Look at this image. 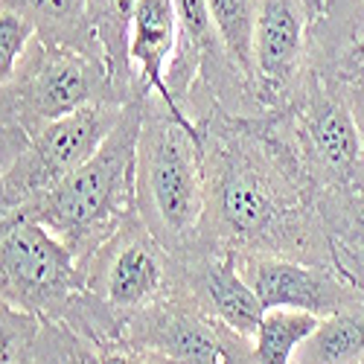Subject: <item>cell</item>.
<instances>
[{"label": "cell", "mask_w": 364, "mask_h": 364, "mask_svg": "<svg viewBox=\"0 0 364 364\" xmlns=\"http://www.w3.org/2000/svg\"><path fill=\"white\" fill-rule=\"evenodd\" d=\"M204 143V248L268 254L341 274L318 196L271 114L236 117L213 108L198 119Z\"/></svg>", "instance_id": "1"}, {"label": "cell", "mask_w": 364, "mask_h": 364, "mask_svg": "<svg viewBox=\"0 0 364 364\" xmlns=\"http://www.w3.org/2000/svg\"><path fill=\"white\" fill-rule=\"evenodd\" d=\"M207 178L201 132L187 114H175L155 94L143 100L137 140V216L181 262L204 248Z\"/></svg>", "instance_id": "2"}, {"label": "cell", "mask_w": 364, "mask_h": 364, "mask_svg": "<svg viewBox=\"0 0 364 364\" xmlns=\"http://www.w3.org/2000/svg\"><path fill=\"white\" fill-rule=\"evenodd\" d=\"M143 100L126 105L123 119L87 164L62 184L33 198L0 222L29 219L53 230L79 257L82 268L105 242L137 216V140Z\"/></svg>", "instance_id": "3"}, {"label": "cell", "mask_w": 364, "mask_h": 364, "mask_svg": "<svg viewBox=\"0 0 364 364\" xmlns=\"http://www.w3.org/2000/svg\"><path fill=\"white\" fill-rule=\"evenodd\" d=\"M100 102H126L108 62L73 47H55L38 36L9 79L0 82V158L15 161L29 134L58 117Z\"/></svg>", "instance_id": "4"}, {"label": "cell", "mask_w": 364, "mask_h": 364, "mask_svg": "<svg viewBox=\"0 0 364 364\" xmlns=\"http://www.w3.org/2000/svg\"><path fill=\"white\" fill-rule=\"evenodd\" d=\"M87 291L68 326L94 338H119L129 321L184 286V262L132 216L85 262Z\"/></svg>", "instance_id": "5"}, {"label": "cell", "mask_w": 364, "mask_h": 364, "mask_svg": "<svg viewBox=\"0 0 364 364\" xmlns=\"http://www.w3.org/2000/svg\"><path fill=\"white\" fill-rule=\"evenodd\" d=\"M4 303L47 321L68 323L87 291L79 257L38 222H0Z\"/></svg>", "instance_id": "6"}, {"label": "cell", "mask_w": 364, "mask_h": 364, "mask_svg": "<svg viewBox=\"0 0 364 364\" xmlns=\"http://www.w3.org/2000/svg\"><path fill=\"white\" fill-rule=\"evenodd\" d=\"M129 102H100L58 117L36 134L23 151L0 169V216H9L33 198L62 184L102 149Z\"/></svg>", "instance_id": "7"}, {"label": "cell", "mask_w": 364, "mask_h": 364, "mask_svg": "<svg viewBox=\"0 0 364 364\" xmlns=\"http://www.w3.org/2000/svg\"><path fill=\"white\" fill-rule=\"evenodd\" d=\"M119 341L155 353L169 364H259L254 341L210 315L187 286L129 321Z\"/></svg>", "instance_id": "8"}, {"label": "cell", "mask_w": 364, "mask_h": 364, "mask_svg": "<svg viewBox=\"0 0 364 364\" xmlns=\"http://www.w3.org/2000/svg\"><path fill=\"white\" fill-rule=\"evenodd\" d=\"M312 15L303 0H257L254 87L265 114L280 111L309 68Z\"/></svg>", "instance_id": "9"}, {"label": "cell", "mask_w": 364, "mask_h": 364, "mask_svg": "<svg viewBox=\"0 0 364 364\" xmlns=\"http://www.w3.org/2000/svg\"><path fill=\"white\" fill-rule=\"evenodd\" d=\"M236 265L265 309H300L326 318L364 303V289L323 265L268 254H242Z\"/></svg>", "instance_id": "10"}, {"label": "cell", "mask_w": 364, "mask_h": 364, "mask_svg": "<svg viewBox=\"0 0 364 364\" xmlns=\"http://www.w3.org/2000/svg\"><path fill=\"white\" fill-rule=\"evenodd\" d=\"M184 286L210 315H216L230 329L254 341L265 306L251 289V283L242 277L236 254L207 251L196 257L184 265Z\"/></svg>", "instance_id": "11"}, {"label": "cell", "mask_w": 364, "mask_h": 364, "mask_svg": "<svg viewBox=\"0 0 364 364\" xmlns=\"http://www.w3.org/2000/svg\"><path fill=\"white\" fill-rule=\"evenodd\" d=\"M178 50L175 0H140L132 21V65L143 94H155L175 114H187L169 90V65Z\"/></svg>", "instance_id": "12"}, {"label": "cell", "mask_w": 364, "mask_h": 364, "mask_svg": "<svg viewBox=\"0 0 364 364\" xmlns=\"http://www.w3.org/2000/svg\"><path fill=\"white\" fill-rule=\"evenodd\" d=\"M36 364H169L161 355L132 347L119 338H94L85 332L47 321L36 344Z\"/></svg>", "instance_id": "13"}, {"label": "cell", "mask_w": 364, "mask_h": 364, "mask_svg": "<svg viewBox=\"0 0 364 364\" xmlns=\"http://www.w3.org/2000/svg\"><path fill=\"white\" fill-rule=\"evenodd\" d=\"M140 0H87L90 26L105 50L111 79L126 102L146 100L132 65V21Z\"/></svg>", "instance_id": "14"}, {"label": "cell", "mask_w": 364, "mask_h": 364, "mask_svg": "<svg viewBox=\"0 0 364 364\" xmlns=\"http://www.w3.org/2000/svg\"><path fill=\"white\" fill-rule=\"evenodd\" d=\"M0 9H12L33 21L38 38L47 44L73 47L105 58V50L90 26L87 0H0Z\"/></svg>", "instance_id": "15"}, {"label": "cell", "mask_w": 364, "mask_h": 364, "mask_svg": "<svg viewBox=\"0 0 364 364\" xmlns=\"http://www.w3.org/2000/svg\"><path fill=\"white\" fill-rule=\"evenodd\" d=\"M364 38V0H323L309 29V65L336 76L347 53Z\"/></svg>", "instance_id": "16"}, {"label": "cell", "mask_w": 364, "mask_h": 364, "mask_svg": "<svg viewBox=\"0 0 364 364\" xmlns=\"http://www.w3.org/2000/svg\"><path fill=\"white\" fill-rule=\"evenodd\" d=\"M364 361V303L321 318L300 347L294 364H361Z\"/></svg>", "instance_id": "17"}, {"label": "cell", "mask_w": 364, "mask_h": 364, "mask_svg": "<svg viewBox=\"0 0 364 364\" xmlns=\"http://www.w3.org/2000/svg\"><path fill=\"white\" fill-rule=\"evenodd\" d=\"M321 318L300 309H265L254 336L259 364H294L300 347L318 329Z\"/></svg>", "instance_id": "18"}, {"label": "cell", "mask_w": 364, "mask_h": 364, "mask_svg": "<svg viewBox=\"0 0 364 364\" xmlns=\"http://www.w3.org/2000/svg\"><path fill=\"white\" fill-rule=\"evenodd\" d=\"M213 23L222 36L225 50L254 85V26H257V0H207ZM257 90V87H254Z\"/></svg>", "instance_id": "19"}, {"label": "cell", "mask_w": 364, "mask_h": 364, "mask_svg": "<svg viewBox=\"0 0 364 364\" xmlns=\"http://www.w3.org/2000/svg\"><path fill=\"white\" fill-rule=\"evenodd\" d=\"M41 323H44L41 318L4 303V315H0V326H4V364H18L33 355L41 336Z\"/></svg>", "instance_id": "20"}, {"label": "cell", "mask_w": 364, "mask_h": 364, "mask_svg": "<svg viewBox=\"0 0 364 364\" xmlns=\"http://www.w3.org/2000/svg\"><path fill=\"white\" fill-rule=\"evenodd\" d=\"M36 36L38 29L33 21H26L12 9H0V82L15 73L21 55L26 53Z\"/></svg>", "instance_id": "21"}, {"label": "cell", "mask_w": 364, "mask_h": 364, "mask_svg": "<svg viewBox=\"0 0 364 364\" xmlns=\"http://www.w3.org/2000/svg\"><path fill=\"white\" fill-rule=\"evenodd\" d=\"M344 85H347V100H350L353 117H355L358 132H361V137H364V65H361V70H358L350 82H344Z\"/></svg>", "instance_id": "22"}, {"label": "cell", "mask_w": 364, "mask_h": 364, "mask_svg": "<svg viewBox=\"0 0 364 364\" xmlns=\"http://www.w3.org/2000/svg\"><path fill=\"white\" fill-rule=\"evenodd\" d=\"M361 65H364V38H361L350 53H347V58L341 62V68H338V73H336V76H338L341 82H350V79L361 70Z\"/></svg>", "instance_id": "23"}, {"label": "cell", "mask_w": 364, "mask_h": 364, "mask_svg": "<svg viewBox=\"0 0 364 364\" xmlns=\"http://www.w3.org/2000/svg\"><path fill=\"white\" fill-rule=\"evenodd\" d=\"M306 4V9H309V15H312V23L321 18V12H323V0H303Z\"/></svg>", "instance_id": "24"}, {"label": "cell", "mask_w": 364, "mask_h": 364, "mask_svg": "<svg viewBox=\"0 0 364 364\" xmlns=\"http://www.w3.org/2000/svg\"><path fill=\"white\" fill-rule=\"evenodd\" d=\"M361 364H364V361H361Z\"/></svg>", "instance_id": "25"}]
</instances>
